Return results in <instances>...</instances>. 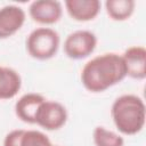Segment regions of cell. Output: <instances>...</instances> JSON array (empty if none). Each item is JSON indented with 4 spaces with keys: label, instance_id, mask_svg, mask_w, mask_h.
<instances>
[{
    "label": "cell",
    "instance_id": "1",
    "mask_svg": "<svg viewBox=\"0 0 146 146\" xmlns=\"http://www.w3.org/2000/svg\"><path fill=\"white\" fill-rule=\"evenodd\" d=\"M127 76L122 56L105 52L88 60L81 70L82 86L90 92H103L120 83Z\"/></svg>",
    "mask_w": 146,
    "mask_h": 146
},
{
    "label": "cell",
    "instance_id": "2",
    "mask_svg": "<svg viewBox=\"0 0 146 146\" xmlns=\"http://www.w3.org/2000/svg\"><path fill=\"white\" fill-rule=\"evenodd\" d=\"M111 116L121 133L127 136L137 135L145 125L146 110L144 100L132 94L119 96L112 104Z\"/></svg>",
    "mask_w": 146,
    "mask_h": 146
},
{
    "label": "cell",
    "instance_id": "3",
    "mask_svg": "<svg viewBox=\"0 0 146 146\" xmlns=\"http://www.w3.org/2000/svg\"><path fill=\"white\" fill-rule=\"evenodd\" d=\"M25 46L32 58L48 60L56 56L60 46V36L51 27H36L27 35Z\"/></svg>",
    "mask_w": 146,
    "mask_h": 146
},
{
    "label": "cell",
    "instance_id": "4",
    "mask_svg": "<svg viewBox=\"0 0 146 146\" xmlns=\"http://www.w3.org/2000/svg\"><path fill=\"white\" fill-rule=\"evenodd\" d=\"M97 36L89 30H76L70 33L64 41V52L71 59L89 57L97 47Z\"/></svg>",
    "mask_w": 146,
    "mask_h": 146
},
{
    "label": "cell",
    "instance_id": "5",
    "mask_svg": "<svg viewBox=\"0 0 146 146\" xmlns=\"http://www.w3.org/2000/svg\"><path fill=\"white\" fill-rule=\"evenodd\" d=\"M66 107L56 100H44L35 114V124L47 131H55L63 128L67 121Z\"/></svg>",
    "mask_w": 146,
    "mask_h": 146
},
{
    "label": "cell",
    "instance_id": "6",
    "mask_svg": "<svg viewBox=\"0 0 146 146\" xmlns=\"http://www.w3.org/2000/svg\"><path fill=\"white\" fill-rule=\"evenodd\" d=\"M29 15L41 25H52L62 18L63 7L56 0H35L29 6Z\"/></svg>",
    "mask_w": 146,
    "mask_h": 146
},
{
    "label": "cell",
    "instance_id": "7",
    "mask_svg": "<svg viewBox=\"0 0 146 146\" xmlns=\"http://www.w3.org/2000/svg\"><path fill=\"white\" fill-rule=\"evenodd\" d=\"M26 19L25 10L17 5H6L0 8V39H8L17 33Z\"/></svg>",
    "mask_w": 146,
    "mask_h": 146
},
{
    "label": "cell",
    "instance_id": "8",
    "mask_svg": "<svg viewBox=\"0 0 146 146\" xmlns=\"http://www.w3.org/2000/svg\"><path fill=\"white\" fill-rule=\"evenodd\" d=\"M3 146H54L49 137L39 130L16 129L8 132Z\"/></svg>",
    "mask_w": 146,
    "mask_h": 146
},
{
    "label": "cell",
    "instance_id": "9",
    "mask_svg": "<svg viewBox=\"0 0 146 146\" xmlns=\"http://www.w3.org/2000/svg\"><path fill=\"white\" fill-rule=\"evenodd\" d=\"M121 56L127 76L136 80H144L146 78V49L143 46H131Z\"/></svg>",
    "mask_w": 146,
    "mask_h": 146
},
{
    "label": "cell",
    "instance_id": "10",
    "mask_svg": "<svg viewBox=\"0 0 146 146\" xmlns=\"http://www.w3.org/2000/svg\"><path fill=\"white\" fill-rule=\"evenodd\" d=\"M64 6L68 16L76 22H90L95 19L102 8L99 0H66Z\"/></svg>",
    "mask_w": 146,
    "mask_h": 146
},
{
    "label": "cell",
    "instance_id": "11",
    "mask_svg": "<svg viewBox=\"0 0 146 146\" xmlns=\"http://www.w3.org/2000/svg\"><path fill=\"white\" fill-rule=\"evenodd\" d=\"M44 100L46 98L38 92H27L23 95L15 103L16 116L25 123L35 124V114L39 106Z\"/></svg>",
    "mask_w": 146,
    "mask_h": 146
},
{
    "label": "cell",
    "instance_id": "12",
    "mask_svg": "<svg viewBox=\"0 0 146 146\" xmlns=\"http://www.w3.org/2000/svg\"><path fill=\"white\" fill-rule=\"evenodd\" d=\"M22 88L19 73L8 66L0 65V100L14 98Z\"/></svg>",
    "mask_w": 146,
    "mask_h": 146
},
{
    "label": "cell",
    "instance_id": "13",
    "mask_svg": "<svg viewBox=\"0 0 146 146\" xmlns=\"http://www.w3.org/2000/svg\"><path fill=\"white\" fill-rule=\"evenodd\" d=\"M136 8L135 0H107L105 1V10L108 17L116 22L129 19Z\"/></svg>",
    "mask_w": 146,
    "mask_h": 146
},
{
    "label": "cell",
    "instance_id": "14",
    "mask_svg": "<svg viewBox=\"0 0 146 146\" xmlns=\"http://www.w3.org/2000/svg\"><path fill=\"white\" fill-rule=\"evenodd\" d=\"M92 139L95 146H123L124 139L121 135L106 129L103 125H98L94 129Z\"/></svg>",
    "mask_w": 146,
    "mask_h": 146
},
{
    "label": "cell",
    "instance_id": "15",
    "mask_svg": "<svg viewBox=\"0 0 146 146\" xmlns=\"http://www.w3.org/2000/svg\"><path fill=\"white\" fill-rule=\"evenodd\" d=\"M54 146H55V145H54Z\"/></svg>",
    "mask_w": 146,
    "mask_h": 146
}]
</instances>
